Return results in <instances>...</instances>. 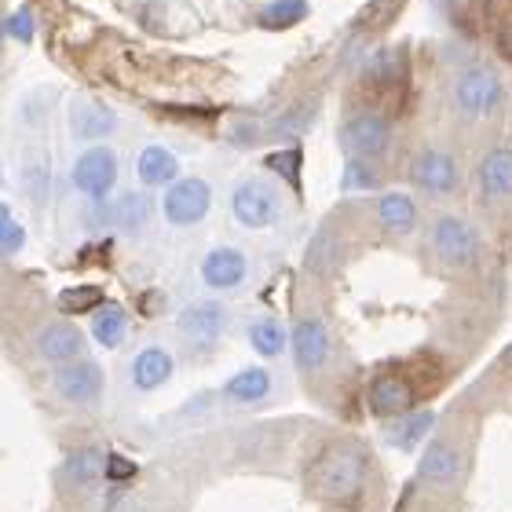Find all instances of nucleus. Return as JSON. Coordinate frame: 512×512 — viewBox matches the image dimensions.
I'll use <instances>...</instances> for the list:
<instances>
[{
    "label": "nucleus",
    "instance_id": "nucleus-9",
    "mask_svg": "<svg viewBox=\"0 0 512 512\" xmlns=\"http://www.w3.org/2000/svg\"><path fill=\"white\" fill-rule=\"evenodd\" d=\"M52 388L55 395L70 406H96L103 399V388H107V374L96 359H74V363H63L52 370Z\"/></svg>",
    "mask_w": 512,
    "mask_h": 512
},
{
    "label": "nucleus",
    "instance_id": "nucleus-19",
    "mask_svg": "<svg viewBox=\"0 0 512 512\" xmlns=\"http://www.w3.org/2000/svg\"><path fill=\"white\" fill-rule=\"evenodd\" d=\"M103 224L114 227V231H125V235H139L150 227V198L139 191H125L121 198L103 209Z\"/></svg>",
    "mask_w": 512,
    "mask_h": 512
},
{
    "label": "nucleus",
    "instance_id": "nucleus-4",
    "mask_svg": "<svg viewBox=\"0 0 512 512\" xmlns=\"http://www.w3.org/2000/svg\"><path fill=\"white\" fill-rule=\"evenodd\" d=\"M121 176V161L118 150L107 147V143H92L88 150H81L74 158V169H70V183H74L77 194H85L92 202H103L114 194Z\"/></svg>",
    "mask_w": 512,
    "mask_h": 512
},
{
    "label": "nucleus",
    "instance_id": "nucleus-28",
    "mask_svg": "<svg viewBox=\"0 0 512 512\" xmlns=\"http://www.w3.org/2000/svg\"><path fill=\"white\" fill-rule=\"evenodd\" d=\"M59 311H63L66 319H77V315H92V311L103 304V289L99 286H66L59 293Z\"/></svg>",
    "mask_w": 512,
    "mask_h": 512
},
{
    "label": "nucleus",
    "instance_id": "nucleus-5",
    "mask_svg": "<svg viewBox=\"0 0 512 512\" xmlns=\"http://www.w3.org/2000/svg\"><path fill=\"white\" fill-rule=\"evenodd\" d=\"M213 209V187L202 176H180L161 194V220L169 227H198Z\"/></svg>",
    "mask_w": 512,
    "mask_h": 512
},
{
    "label": "nucleus",
    "instance_id": "nucleus-12",
    "mask_svg": "<svg viewBox=\"0 0 512 512\" xmlns=\"http://www.w3.org/2000/svg\"><path fill=\"white\" fill-rule=\"evenodd\" d=\"M231 326V315L220 300H194L187 308L176 315V333L183 341L194 344V348H209L227 333Z\"/></svg>",
    "mask_w": 512,
    "mask_h": 512
},
{
    "label": "nucleus",
    "instance_id": "nucleus-6",
    "mask_svg": "<svg viewBox=\"0 0 512 512\" xmlns=\"http://www.w3.org/2000/svg\"><path fill=\"white\" fill-rule=\"evenodd\" d=\"M231 213L246 231H264L282 213V194L267 176H246L231 191Z\"/></svg>",
    "mask_w": 512,
    "mask_h": 512
},
{
    "label": "nucleus",
    "instance_id": "nucleus-33",
    "mask_svg": "<svg viewBox=\"0 0 512 512\" xmlns=\"http://www.w3.org/2000/svg\"><path fill=\"white\" fill-rule=\"evenodd\" d=\"M498 52H502L505 59H512V19H505V26L498 30Z\"/></svg>",
    "mask_w": 512,
    "mask_h": 512
},
{
    "label": "nucleus",
    "instance_id": "nucleus-20",
    "mask_svg": "<svg viewBox=\"0 0 512 512\" xmlns=\"http://www.w3.org/2000/svg\"><path fill=\"white\" fill-rule=\"evenodd\" d=\"M377 213V224L388 231V235H414L417 231V220H421V213H417V202L410 198V194L403 191H388L377 198L374 205Z\"/></svg>",
    "mask_w": 512,
    "mask_h": 512
},
{
    "label": "nucleus",
    "instance_id": "nucleus-30",
    "mask_svg": "<svg viewBox=\"0 0 512 512\" xmlns=\"http://www.w3.org/2000/svg\"><path fill=\"white\" fill-rule=\"evenodd\" d=\"M377 183H381V176H377L374 161L370 158H348L344 176H341L344 191H374Z\"/></svg>",
    "mask_w": 512,
    "mask_h": 512
},
{
    "label": "nucleus",
    "instance_id": "nucleus-26",
    "mask_svg": "<svg viewBox=\"0 0 512 512\" xmlns=\"http://www.w3.org/2000/svg\"><path fill=\"white\" fill-rule=\"evenodd\" d=\"M246 337H249V348H253L260 359H275V355L286 352V344H289L286 326L278 319H271V315H256V319L249 322Z\"/></svg>",
    "mask_w": 512,
    "mask_h": 512
},
{
    "label": "nucleus",
    "instance_id": "nucleus-18",
    "mask_svg": "<svg viewBox=\"0 0 512 512\" xmlns=\"http://www.w3.org/2000/svg\"><path fill=\"white\" fill-rule=\"evenodd\" d=\"M118 128V114L96 99H74L70 103V132L81 143H103V139L114 136Z\"/></svg>",
    "mask_w": 512,
    "mask_h": 512
},
{
    "label": "nucleus",
    "instance_id": "nucleus-32",
    "mask_svg": "<svg viewBox=\"0 0 512 512\" xmlns=\"http://www.w3.org/2000/svg\"><path fill=\"white\" fill-rule=\"evenodd\" d=\"M33 30H37V26H33V11L30 8H19L8 19V33L15 37V41H33Z\"/></svg>",
    "mask_w": 512,
    "mask_h": 512
},
{
    "label": "nucleus",
    "instance_id": "nucleus-23",
    "mask_svg": "<svg viewBox=\"0 0 512 512\" xmlns=\"http://www.w3.org/2000/svg\"><path fill=\"white\" fill-rule=\"evenodd\" d=\"M103 476H107V454L99 447L74 450L63 465V480L70 483V487H77V491H92Z\"/></svg>",
    "mask_w": 512,
    "mask_h": 512
},
{
    "label": "nucleus",
    "instance_id": "nucleus-10",
    "mask_svg": "<svg viewBox=\"0 0 512 512\" xmlns=\"http://www.w3.org/2000/svg\"><path fill=\"white\" fill-rule=\"evenodd\" d=\"M410 183H414L421 194H432V198H450V194H458V187H461L458 158L443 147L417 150L414 161H410Z\"/></svg>",
    "mask_w": 512,
    "mask_h": 512
},
{
    "label": "nucleus",
    "instance_id": "nucleus-31",
    "mask_svg": "<svg viewBox=\"0 0 512 512\" xmlns=\"http://www.w3.org/2000/svg\"><path fill=\"white\" fill-rule=\"evenodd\" d=\"M300 165H304V154L300 147H289V150H275L271 158H267V169H275L282 180H289L293 187H300Z\"/></svg>",
    "mask_w": 512,
    "mask_h": 512
},
{
    "label": "nucleus",
    "instance_id": "nucleus-16",
    "mask_svg": "<svg viewBox=\"0 0 512 512\" xmlns=\"http://www.w3.org/2000/svg\"><path fill=\"white\" fill-rule=\"evenodd\" d=\"M33 348H37L44 363L52 366L74 363V359L85 355V333L77 330L70 319H48L41 330L33 333Z\"/></svg>",
    "mask_w": 512,
    "mask_h": 512
},
{
    "label": "nucleus",
    "instance_id": "nucleus-7",
    "mask_svg": "<svg viewBox=\"0 0 512 512\" xmlns=\"http://www.w3.org/2000/svg\"><path fill=\"white\" fill-rule=\"evenodd\" d=\"M289 352H293V366L304 377L322 374L333 359V333L322 315H300L289 330Z\"/></svg>",
    "mask_w": 512,
    "mask_h": 512
},
{
    "label": "nucleus",
    "instance_id": "nucleus-21",
    "mask_svg": "<svg viewBox=\"0 0 512 512\" xmlns=\"http://www.w3.org/2000/svg\"><path fill=\"white\" fill-rule=\"evenodd\" d=\"M136 176L143 187H169L180 180V158L161 143H150L136 154Z\"/></svg>",
    "mask_w": 512,
    "mask_h": 512
},
{
    "label": "nucleus",
    "instance_id": "nucleus-3",
    "mask_svg": "<svg viewBox=\"0 0 512 512\" xmlns=\"http://www.w3.org/2000/svg\"><path fill=\"white\" fill-rule=\"evenodd\" d=\"M505 103V85L502 77L494 74L491 66H465L454 81V107H458L461 118L483 121L498 114V107Z\"/></svg>",
    "mask_w": 512,
    "mask_h": 512
},
{
    "label": "nucleus",
    "instance_id": "nucleus-2",
    "mask_svg": "<svg viewBox=\"0 0 512 512\" xmlns=\"http://www.w3.org/2000/svg\"><path fill=\"white\" fill-rule=\"evenodd\" d=\"M428 246H432V256L447 271H472L483 260L480 227L454 213H443L432 220V227H428Z\"/></svg>",
    "mask_w": 512,
    "mask_h": 512
},
{
    "label": "nucleus",
    "instance_id": "nucleus-1",
    "mask_svg": "<svg viewBox=\"0 0 512 512\" xmlns=\"http://www.w3.org/2000/svg\"><path fill=\"white\" fill-rule=\"evenodd\" d=\"M366 476H370V461L363 447L337 439V443H326L311 461L308 494L326 505H355L366 491Z\"/></svg>",
    "mask_w": 512,
    "mask_h": 512
},
{
    "label": "nucleus",
    "instance_id": "nucleus-13",
    "mask_svg": "<svg viewBox=\"0 0 512 512\" xmlns=\"http://www.w3.org/2000/svg\"><path fill=\"white\" fill-rule=\"evenodd\" d=\"M465 465H469V458H465L461 443L439 436L421 450V461H417V480L428 483V487H454V483L465 476Z\"/></svg>",
    "mask_w": 512,
    "mask_h": 512
},
{
    "label": "nucleus",
    "instance_id": "nucleus-34",
    "mask_svg": "<svg viewBox=\"0 0 512 512\" xmlns=\"http://www.w3.org/2000/svg\"><path fill=\"white\" fill-rule=\"evenodd\" d=\"M498 366H502V370H509V374H512V344H509V348H505L502 355H498Z\"/></svg>",
    "mask_w": 512,
    "mask_h": 512
},
{
    "label": "nucleus",
    "instance_id": "nucleus-17",
    "mask_svg": "<svg viewBox=\"0 0 512 512\" xmlns=\"http://www.w3.org/2000/svg\"><path fill=\"white\" fill-rule=\"evenodd\" d=\"M476 191L487 205L512 202V147L498 143L476 161Z\"/></svg>",
    "mask_w": 512,
    "mask_h": 512
},
{
    "label": "nucleus",
    "instance_id": "nucleus-25",
    "mask_svg": "<svg viewBox=\"0 0 512 512\" xmlns=\"http://www.w3.org/2000/svg\"><path fill=\"white\" fill-rule=\"evenodd\" d=\"M88 333H92V341L103 344V348H118L121 341L128 337V311L121 308V304H114V300H103L92 315H88Z\"/></svg>",
    "mask_w": 512,
    "mask_h": 512
},
{
    "label": "nucleus",
    "instance_id": "nucleus-11",
    "mask_svg": "<svg viewBox=\"0 0 512 512\" xmlns=\"http://www.w3.org/2000/svg\"><path fill=\"white\" fill-rule=\"evenodd\" d=\"M341 147L352 158H381L392 147V121L381 110H359L341 125Z\"/></svg>",
    "mask_w": 512,
    "mask_h": 512
},
{
    "label": "nucleus",
    "instance_id": "nucleus-14",
    "mask_svg": "<svg viewBox=\"0 0 512 512\" xmlns=\"http://www.w3.org/2000/svg\"><path fill=\"white\" fill-rule=\"evenodd\" d=\"M176 377V355L165 344H143L132 359H128V388L132 392H158Z\"/></svg>",
    "mask_w": 512,
    "mask_h": 512
},
{
    "label": "nucleus",
    "instance_id": "nucleus-29",
    "mask_svg": "<svg viewBox=\"0 0 512 512\" xmlns=\"http://www.w3.org/2000/svg\"><path fill=\"white\" fill-rule=\"evenodd\" d=\"M26 249V227L11 213L8 202H0V256H15Z\"/></svg>",
    "mask_w": 512,
    "mask_h": 512
},
{
    "label": "nucleus",
    "instance_id": "nucleus-24",
    "mask_svg": "<svg viewBox=\"0 0 512 512\" xmlns=\"http://www.w3.org/2000/svg\"><path fill=\"white\" fill-rule=\"evenodd\" d=\"M432 428H436V414L432 410H410V414L388 421V443L395 450H417L432 436Z\"/></svg>",
    "mask_w": 512,
    "mask_h": 512
},
{
    "label": "nucleus",
    "instance_id": "nucleus-8",
    "mask_svg": "<svg viewBox=\"0 0 512 512\" xmlns=\"http://www.w3.org/2000/svg\"><path fill=\"white\" fill-rule=\"evenodd\" d=\"M417 399H421V388L406 370H381L366 384V406H370V414L384 417V421L417 410Z\"/></svg>",
    "mask_w": 512,
    "mask_h": 512
},
{
    "label": "nucleus",
    "instance_id": "nucleus-22",
    "mask_svg": "<svg viewBox=\"0 0 512 512\" xmlns=\"http://www.w3.org/2000/svg\"><path fill=\"white\" fill-rule=\"evenodd\" d=\"M271 388H275L271 370H264V366H246V370H238L235 377H227L220 395L235 406H256L271 395Z\"/></svg>",
    "mask_w": 512,
    "mask_h": 512
},
{
    "label": "nucleus",
    "instance_id": "nucleus-35",
    "mask_svg": "<svg viewBox=\"0 0 512 512\" xmlns=\"http://www.w3.org/2000/svg\"><path fill=\"white\" fill-rule=\"evenodd\" d=\"M4 33H8V22L0 19V44H4Z\"/></svg>",
    "mask_w": 512,
    "mask_h": 512
},
{
    "label": "nucleus",
    "instance_id": "nucleus-15",
    "mask_svg": "<svg viewBox=\"0 0 512 512\" xmlns=\"http://www.w3.org/2000/svg\"><path fill=\"white\" fill-rule=\"evenodd\" d=\"M202 282L213 293H238L249 278V256L238 246H213L202 256Z\"/></svg>",
    "mask_w": 512,
    "mask_h": 512
},
{
    "label": "nucleus",
    "instance_id": "nucleus-27",
    "mask_svg": "<svg viewBox=\"0 0 512 512\" xmlns=\"http://www.w3.org/2000/svg\"><path fill=\"white\" fill-rule=\"evenodd\" d=\"M308 19V0H275L260 11V26L264 30H289L297 22Z\"/></svg>",
    "mask_w": 512,
    "mask_h": 512
}]
</instances>
